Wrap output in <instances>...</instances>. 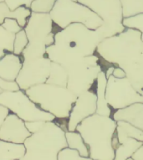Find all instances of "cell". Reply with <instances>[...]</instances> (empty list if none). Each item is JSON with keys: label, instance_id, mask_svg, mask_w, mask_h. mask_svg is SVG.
<instances>
[{"label": "cell", "instance_id": "cell-24", "mask_svg": "<svg viewBox=\"0 0 143 160\" xmlns=\"http://www.w3.org/2000/svg\"><path fill=\"white\" fill-rule=\"evenodd\" d=\"M123 18L143 13V0H121Z\"/></svg>", "mask_w": 143, "mask_h": 160}, {"label": "cell", "instance_id": "cell-19", "mask_svg": "<svg viewBox=\"0 0 143 160\" xmlns=\"http://www.w3.org/2000/svg\"><path fill=\"white\" fill-rule=\"evenodd\" d=\"M120 144L115 150L114 160H127L131 158L132 154L138 148L143 144V142L125 136H118Z\"/></svg>", "mask_w": 143, "mask_h": 160}, {"label": "cell", "instance_id": "cell-25", "mask_svg": "<svg viewBox=\"0 0 143 160\" xmlns=\"http://www.w3.org/2000/svg\"><path fill=\"white\" fill-rule=\"evenodd\" d=\"M15 34L9 32L0 25V51L4 52H13Z\"/></svg>", "mask_w": 143, "mask_h": 160}, {"label": "cell", "instance_id": "cell-26", "mask_svg": "<svg viewBox=\"0 0 143 160\" xmlns=\"http://www.w3.org/2000/svg\"><path fill=\"white\" fill-rule=\"evenodd\" d=\"M122 24L125 28L137 30L143 33V13H138L130 17L123 18Z\"/></svg>", "mask_w": 143, "mask_h": 160}, {"label": "cell", "instance_id": "cell-14", "mask_svg": "<svg viewBox=\"0 0 143 160\" xmlns=\"http://www.w3.org/2000/svg\"><path fill=\"white\" fill-rule=\"evenodd\" d=\"M31 134L24 121L13 112L8 114L0 127V139L8 142L24 143Z\"/></svg>", "mask_w": 143, "mask_h": 160}, {"label": "cell", "instance_id": "cell-29", "mask_svg": "<svg viewBox=\"0 0 143 160\" xmlns=\"http://www.w3.org/2000/svg\"><path fill=\"white\" fill-rule=\"evenodd\" d=\"M56 0H34L30 7L32 12H49L52 9Z\"/></svg>", "mask_w": 143, "mask_h": 160}, {"label": "cell", "instance_id": "cell-27", "mask_svg": "<svg viewBox=\"0 0 143 160\" xmlns=\"http://www.w3.org/2000/svg\"><path fill=\"white\" fill-rule=\"evenodd\" d=\"M29 44L27 34L25 30L23 28L19 32L15 34L14 43H13V53L19 56H21L23 51L25 49Z\"/></svg>", "mask_w": 143, "mask_h": 160}, {"label": "cell", "instance_id": "cell-23", "mask_svg": "<svg viewBox=\"0 0 143 160\" xmlns=\"http://www.w3.org/2000/svg\"><path fill=\"white\" fill-rule=\"evenodd\" d=\"M116 133L118 136H125L143 142V131L125 121L116 122Z\"/></svg>", "mask_w": 143, "mask_h": 160}, {"label": "cell", "instance_id": "cell-30", "mask_svg": "<svg viewBox=\"0 0 143 160\" xmlns=\"http://www.w3.org/2000/svg\"><path fill=\"white\" fill-rule=\"evenodd\" d=\"M34 0H4V2L9 8L10 10L17 9L20 7H25L30 8Z\"/></svg>", "mask_w": 143, "mask_h": 160}, {"label": "cell", "instance_id": "cell-22", "mask_svg": "<svg viewBox=\"0 0 143 160\" xmlns=\"http://www.w3.org/2000/svg\"><path fill=\"white\" fill-rule=\"evenodd\" d=\"M67 82L68 73L65 68L57 62H51L50 72L46 83L60 87H67Z\"/></svg>", "mask_w": 143, "mask_h": 160}, {"label": "cell", "instance_id": "cell-28", "mask_svg": "<svg viewBox=\"0 0 143 160\" xmlns=\"http://www.w3.org/2000/svg\"><path fill=\"white\" fill-rule=\"evenodd\" d=\"M58 160H93L90 157H83L77 150L65 148L58 153Z\"/></svg>", "mask_w": 143, "mask_h": 160}, {"label": "cell", "instance_id": "cell-8", "mask_svg": "<svg viewBox=\"0 0 143 160\" xmlns=\"http://www.w3.org/2000/svg\"><path fill=\"white\" fill-rule=\"evenodd\" d=\"M88 7L102 19L103 24L97 28L100 37L104 40L123 32V10L121 0H77Z\"/></svg>", "mask_w": 143, "mask_h": 160}, {"label": "cell", "instance_id": "cell-20", "mask_svg": "<svg viewBox=\"0 0 143 160\" xmlns=\"http://www.w3.org/2000/svg\"><path fill=\"white\" fill-rule=\"evenodd\" d=\"M26 152L24 143L0 139V160H20Z\"/></svg>", "mask_w": 143, "mask_h": 160}, {"label": "cell", "instance_id": "cell-3", "mask_svg": "<svg viewBox=\"0 0 143 160\" xmlns=\"http://www.w3.org/2000/svg\"><path fill=\"white\" fill-rule=\"evenodd\" d=\"M24 144L26 152L20 160H58L60 150L68 147L65 132L55 122H45Z\"/></svg>", "mask_w": 143, "mask_h": 160}, {"label": "cell", "instance_id": "cell-16", "mask_svg": "<svg viewBox=\"0 0 143 160\" xmlns=\"http://www.w3.org/2000/svg\"><path fill=\"white\" fill-rule=\"evenodd\" d=\"M111 117L115 122L125 121L143 131V102H136L114 111Z\"/></svg>", "mask_w": 143, "mask_h": 160}, {"label": "cell", "instance_id": "cell-17", "mask_svg": "<svg viewBox=\"0 0 143 160\" xmlns=\"http://www.w3.org/2000/svg\"><path fill=\"white\" fill-rule=\"evenodd\" d=\"M106 83H107V78L105 75V71L102 70L99 73L96 82H95V93H96V112L99 115L111 117L113 111L112 108L109 106L106 98H105V89H106Z\"/></svg>", "mask_w": 143, "mask_h": 160}, {"label": "cell", "instance_id": "cell-41", "mask_svg": "<svg viewBox=\"0 0 143 160\" xmlns=\"http://www.w3.org/2000/svg\"><path fill=\"white\" fill-rule=\"evenodd\" d=\"M127 160H133V159H132V158H128Z\"/></svg>", "mask_w": 143, "mask_h": 160}, {"label": "cell", "instance_id": "cell-36", "mask_svg": "<svg viewBox=\"0 0 143 160\" xmlns=\"http://www.w3.org/2000/svg\"><path fill=\"white\" fill-rule=\"evenodd\" d=\"M9 112L10 111L7 108L3 107L2 105H0V127H1V125H2L4 118L7 117L8 114Z\"/></svg>", "mask_w": 143, "mask_h": 160}, {"label": "cell", "instance_id": "cell-2", "mask_svg": "<svg viewBox=\"0 0 143 160\" xmlns=\"http://www.w3.org/2000/svg\"><path fill=\"white\" fill-rule=\"evenodd\" d=\"M116 127V122L112 117L95 113L83 120L75 131L82 136L93 160H114L112 139Z\"/></svg>", "mask_w": 143, "mask_h": 160}, {"label": "cell", "instance_id": "cell-11", "mask_svg": "<svg viewBox=\"0 0 143 160\" xmlns=\"http://www.w3.org/2000/svg\"><path fill=\"white\" fill-rule=\"evenodd\" d=\"M29 44L48 48L55 42V34L60 30L55 25L48 12H32L24 28Z\"/></svg>", "mask_w": 143, "mask_h": 160}, {"label": "cell", "instance_id": "cell-5", "mask_svg": "<svg viewBox=\"0 0 143 160\" xmlns=\"http://www.w3.org/2000/svg\"><path fill=\"white\" fill-rule=\"evenodd\" d=\"M102 41L97 30L90 29L82 23H72L55 33L53 45L64 51L90 56L96 53Z\"/></svg>", "mask_w": 143, "mask_h": 160}, {"label": "cell", "instance_id": "cell-7", "mask_svg": "<svg viewBox=\"0 0 143 160\" xmlns=\"http://www.w3.org/2000/svg\"><path fill=\"white\" fill-rule=\"evenodd\" d=\"M49 13L60 29L72 23H82L90 29L96 30L103 24L96 13L77 0H56Z\"/></svg>", "mask_w": 143, "mask_h": 160}, {"label": "cell", "instance_id": "cell-18", "mask_svg": "<svg viewBox=\"0 0 143 160\" xmlns=\"http://www.w3.org/2000/svg\"><path fill=\"white\" fill-rule=\"evenodd\" d=\"M31 13L32 11L29 8L20 7L12 11L4 2H0V25L2 24L6 18H13L17 20L19 24L24 28Z\"/></svg>", "mask_w": 143, "mask_h": 160}, {"label": "cell", "instance_id": "cell-35", "mask_svg": "<svg viewBox=\"0 0 143 160\" xmlns=\"http://www.w3.org/2000/svg\"><path fill=\"white\" fill-rule=\"evenodd\" d=\"M112 75L114 77L117 78H123L126 77L125 71L119 67H115L114 71L112 72Z\"/></svg>", "mask_w": 143, "mask_h": 160}, {"label": "cell", "instance_id": "cell-37", "mask_svg": "<svg viewBox=\"0 0 143 160\" xmlns=\"http://www.w3.org/2000/svg\"><path fill=\"white\" fill-rule=\"evenodd\" d=\"M5 53H6V52H3V51H0V58H2L3 56L5 54Z\"/></svg>", "mask_w": 143, "mask_h": 160}, {"label": "cell", "instance_id": "cell-32", "mask_svg": "<svg viewBox=\"0 0 143 160\" xmlns=\"http://www.w3.org/2000/svg\"><path fill=\"white\" fill-rule=\"evenodd\" d=\"M0 88L3 91H17V90L20 89L19 85L15 81L9 82V81L2 79L1 78H0Z\"/></svg>", "mask_w": 143, "mask_h": 160}, {"label": "cell", "instance_id": "cell-21", "mask_svg": "<svg viewBox=\"0 0 143 160\" xmlns=\"http://www.w3.org/2000/svg\"><path fill=\"white\" fill-rule=\"evenodd\" d=\"M65 138L67 146L70 148L77 150L83 157H90V152L87 145L85 144L82 136L77 131H66Z\"/></svg>", "mask_w": 143, "mask_h": 160}, {"label": "cell", "instance_id": "cell-12", "mask_svg": "<svg viewBox=\"0 0 143 160\" xmlns=\"http://www.w3.org/2000/svg\"><path fill=\"white\" fill-rule=\"evenodd\" d=\"M23 64L15 82L21 90L46 82L51 68V60L47 55L43 57L22 58Z\"/></svg>", "mask_w": 143, "mask_h": 160}, {"label": "cell", "instance_id": "cell-10", "mask_svg": "<svg viewBox=\"0 0 143 160\" xmlns=\"http://www.w3.org/2000/svg\"><path fill=\"white\" fill-rule=\"evenodd\" d=\"M105 98L113 111L122 109L136 102H143V95L135 90L126 77L107 78Z\"/></svg>", "mask_w": 143, "mask_h": 160}, {"label": "cell", "instance_id": "cell-4", "mask_svg": "<svg viewBox=\"0 0 143 160\" xmlns=\"http://www.w3.org/2000/svg\"><path fill=\"white\" fill-rule=\"evenodd\" d=\"M25 92L41 109L53 114L55 118L69 119L77 98V96L67 87L55 86L46 82L33 86Z\"/></svg>", "mask_w": 143, "mask_h": 160}, {"label": "cell", "instance_id": "cell-6", "mask_svg": "<svg viewBox=\"0 0 143 160\" xmlns=\"http://www.w3.org/2000/svg\"><path fill=\"white\" fill-rule=\"evenodd\" d=\"M105 68L104 60L97 53L80 58L65 68L68 73L67 88L76 96L92 89L98 75Z\"/></svg>", "mask_w": 143, "mask_h": 160}, {"label": "cell", "instance_id": "cell-13", "mask_svg": "<svg viewBox=\"0 0 143 160\" xmlns=\"http://www.w3.org/2000/svg\"><path fill=\"white\" fill-rule=\"evenodd\" d=\"M96 99L95 88L78 95L68 119V131H75L83 120L95 114L97 108Z\"/></svg>", "mask_w": 143, "mask_h": 160}, {"label": "cell", "instance_id": "cell-34", "mask_svg": "<svg viewBox=\"0 0 143 160\" xmlns=\"http://www.w3.org/2000/svg\"><path fill=\"white\" fill-rule=\"evenodd\" d=\"M133 160H143V144L135 150L131 156Z\"/></svg>", "mask_w": 143, "mask_h": 160}, {"label": "cell", "instance_id": "cell-40", "mask_svg": "<svg viewBox=\"0 0 143 160\" xmlns=\"http://www.w3.org/2000/svg\"><path fill=\"white\" fill-rule=\"evenodd\" d=\"M141 39H142V41H143V33L141 34Z\"/></svg>", "mask_w": 143, "mask_h": 160}, {"label": "cell", "instance_id": "cell-39", "mask_svg": "<svg viewBox=\"0 0 143 160\" xmlns=\"http://www.w3.org/2000/svg\"><path fill=\"white\" fill-rule=\"evenodd\" d=\"M4 2V0H0V2Z\"/></svg>", "mask_w": 143, "mask_h": 160}, {"label": "cell", "instance_id": "cell-33", "mask_svg": "<svg viewBox=\"0 0 143 160\" xmlns=\"http://www.w3.org/2000/svg\"><path fill=\"white\" fill-rule=\"evenodd\" d=\"M45 121H34V122H26L25 125L31 133H34L40 130L45 124Z\"/></svg>", "mask_w": 143, "mask_h": 160}, {"label": "cell", "instance_id": "cell-31", "mask_svg": "<svg viewBox=\"0 0 143 160\" xmlns=\"http://www.w3.org/2000/svg\"><path fill=\"white\" fill-rule=\"evenodd\" d=\"M1 25L7 31L12 32V33H14V34H16L17 32H19L20 30L23 29V28L19 24L17 20L13 19V18H6Z\"/></svg>", "mask_w": 143, "mask_h": 160}, {"label": "cell", "instance_id": "cell-1", "mask_svg": "<svg viewBox=\"0 0 143 160\" xmlns=\"http://www.w3.org/2000/svg\"><path fill=\"white\" fill-rule=\"evenodd\" d=\"M141 32L125 28L105 38L98 45L96 53L110 64L125 71L126 78L143 95V41Z\"/></svg>", "mask_w": 143, "mask_h": 160}, {"label": "cell", "instance_id": "cell-15", "mask_svg": "<svg viewBox=\"0 0 143 160\" xmlns=\"http://www.w3.org/2000/svg\"><path fill=\"white\" fill-rule=\"evenodd\" d=\"M22 64L21 56L13 52H6L0 58V78L6 81L13 82L19 73Z\"/></svg>", "mask_w": 143, "mask_h": 160}, {"label": "cell", "instance_id": "cell-38", "mask_svg": "<svg viewBox=\"0 0 143 160\" xmlns=\"http://www.w3.org/2000/svg\"><path fill=\"white\" fill-rule=\"evenodd\" d=\"M3 92V90L2 89V88H0V93H1V92Z\"/></svg>", "mask_w": 143, "mask_h": 160}, {"label": "cell", "instance_id": "cell-9", "mask_svg": "<svg viewBox=\"0 0 143 160\" xmlns=\"http://www.w3.org/2000/svg\"><path fill=\"white\" fill-rule=\"evenodd\" d=\"M0 105L7 108L10 112L16 114L25 122L34 121L52 122L55 120L54 115L41 109L30 99L24 90L1 92Z\"/></svg>", "mask_w": 143, "mask_h": 160}]
</instances>
